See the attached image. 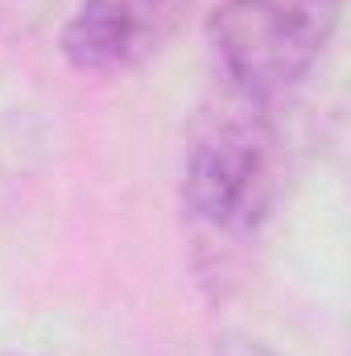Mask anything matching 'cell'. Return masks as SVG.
I'll return each mask as SVG.
<instances>
[{"label":"cell","mask_w":351,"mask_h":356,"mask_svg":"<svg viewBox=\"0 0 351 356\" xmlns=\"http://www.w3.org/2000/svg\"><path fill=\"white\" fill-rule=\"evenodd\" d=\"M285 195V141L261 104L215 116L182 166V216L219 257L252 245Z\"/></svg>","instance_id":"6da1fadb"},{"label":"cell","mask_w":351,"mask_h":356,"mask_svg":"<svg viewBox=\"0 0 351 356\" xmlns=\"http://www.w3.org/2000/svg\"><path fill=\"white\" fill-rule=\"evenodd\" d=\"M343 0H219L207 17L215 71L240 104H277L327 54Z\"/></svg>","instance_id":"7a4b0ae2"},{"label":"cell","mask_w":351,"mask_h":356,"mask_svg":"<svg viewBox=\"0 0 351 356\" xmlns=\"http://www.w3.org/2000/svg\"><path fill=\"white\" fill-rule=\"evenodd\" d=\"M194 0H79L62 25V58L83 75H124L157 58Z\"/></svg>","instance_id":"3957f363"},{"label":"cell","mask_w":351,"mask_h":356,"mask_svg":"<svg viewBox=\"0 0 351 356\" xmlns=\"http://www.w3.org/2000/svg\"><path fill=\"white\" fill-rule=\"evenodd\" d=\"M190 356H281L273 353L268 344H261V340H244V336H223V340H211V344H203L198 353Z\"/></svg>","instance_id":"277c9868"},{"label":"cell","mask_w":351,"mask_h":356,"mask_svg":"<svg viewBox=\"0 0 351 356\" xmlns=\"http://www.w3.org/2000/svg\"><path fill=\"white\" fill-rule=\"evenodd\" d=\"M17 0H0V17H8V8H12Z\"/></svg>","instance_id":"5b68a950"}]
</instances>
